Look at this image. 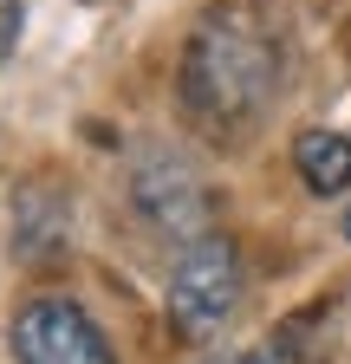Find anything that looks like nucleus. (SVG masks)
<instances>
[{
	"instance_id": "f03ea898",
	"label": "nucleus",
	"mask_w": 351,
	"mask_h": 364,
	"mask_svg": "<svg viewBox=\"0 0 351 364\" xmlns=\"http://www.w3.org/2000/svg\"><path fill=\"white\" fill-rule=\"evenodd\" d=\"M241 287H247V267H241V247L222 235V228H202L195 241H183L169 267V332L176 338H215L234 318L241 306Z\"/></svg>"
},
{
	"instance_id": "20e7f679",
	"label": "nucleus",
	"mask_w": 351,
	"mask_h": 364,
	"mask_svg": "<svg viewBox=\"0 0 351 364\" xmlns=\"http://www.w3.org/2000/svg\"><path fill=\"white\" fill-rule=\"evenodd\" d=\"M137 208H144V221L156 228V235H169V241H195L202 228H208V189L195 182V169L176 163V156H150L137 169Z\"/></svg>"
},
{
	"instance_id": "f257e3e1",
	"label": "nucleus",
	"mask_w": 351,
	"mask_h": 364,
	"mask_svg": "<svg viewBox=\"0 0 351 364\" xmlns=\"http://www.w3.org/2000/svg\"><path fill=\"white\" fill-rule=\"evenodd\" d=\"M274 91H280V53H274L267 26L254 14L215 7L189 33L183 72H176V98H183V117L195 130H208L215 144L247 136L274 111Z\"/></svg>"
},
{
	"instance_id": "39448f33",
	"label": "nucleus",
	"mask_w": 351,
	"mask_h": 364,
	"mask_svg": "<svg viewBox=\"0 0 351 364\" xmlns=\"http://www.w3.org/2000/svg\"><path fill=\"white\" fill-rule=\"evenodd\" d=\"M293 163L313 196H345L351 189V136L345 130H299Z\"/></svg>"
},
{
	"instance_id": "0eeeda50",
	"label": "nucleus",
	"mask_w": 351,
	"mask_h": 364,
	"mask_svg": "<svg viewBox=\"0 0 351 364\" xmlns=\"http://www.w3.org/2000/svg\"><path fill=\"white\" fill-rule=\"evenodd\" d=\"M345 235H351V215H345Z\"/></svg>"
},
{
	"instance_id": "423d86ee",
	"label": "nucleus",
	"mask_w": 351,
	"mask_h": 364,
	"mask_svg": "<svg viewBox=\"0 0 351 364\" xmlns=\"http://www.w3.org/2000/svg\"><path fill=\"white\" fill-rule=\"evenodd\" d=\"M14 46H20V0H0V65L14 59Z\"/></svg>"
},
{
	"instance_id": "7ed1b4c3",
	"label": "nucleus",
	"mask_w": 351,
	"mask_h": 364,
	"mask_svg": "<svg viewBox=\"0 0 351 364\" xmlns=\"http://www.w3.org/2000/svg\"><path fill=\"white\" fill-rule=\"evenodd\" d=\"M14 364H117V351L78 299L39 293L14 312Z\"/></svg>"
}]
</instances>
